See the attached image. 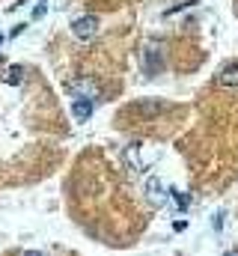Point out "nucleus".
Wrapping results in <instances>:
<instances>
[{
    "label": "nucleus",
    "mask_w": 238,
    "mask_h": 256,
    "mask_svg": "<svg viewBox=\"0 0 238 256\" xmlns=\"http://www.w3.org/2000/svg\"><path fill=\"white\" fill-rule=\"evenodd\" d=\"M72 33H74V39H80V42L96 39V33H98V18H96V15H80V18H74V21H72Z\"/></svg>",
    "instance_id": "nucleus-2"
},
{
    "label": "nucleus",
    "mask_w": 238,
    "mask_h": 256,
    "mask_svg": "<svg viewBox=\"0 0 238 256\" xmlns=\"http://www.w3.org/2000/svg\"><path fill=\"white\" fill-rule=\"evenodd\" d=\"M45 12H48V0H42V3H39V6L33 9V21H39V18H42Z\"/></svg>",
    "instance_id": "nucleus-8"
},
{
    "label": "nucleus",
    "mask_w": 238,
    "mask_h": 256,
    "mask_svg": "<svg viewBox=\"0 0 238 256\" xmlns=\"http://www.w3.org/2000/svg\"><path fill=\"white\" fill-rule=\"evenodd\" d=\"M214 84H218V86H238V60H232V63L224 66V68L218 72Z\"/></svg>",
    "instance_id": "nucleus-6"
},
{
    "label": "nucleus",
    "mask_w": 238,
    "mask_h": 256,
    "mask_svg": "<svg viewBox=\"0 0 238 256\" xmlns=\"http://www.w3.org/2000/svg\"><path fill=\"white\" fill-rule=\"evenodd\" d=\"M68 92H72V96H80V98H92V102H98V86H96L92 80H86V78L72 80V84H68Z\"/></svg>",
    "instance_id": "nucleus-4"
},
{
    "label": "nucleus",
    "mask_w": 238,
    "mask_h": 256,
    "mask_svg": "<svg viewBox=\"0 0 238 256\" xmlns=\"http://www.w3.org/2000/svg\"><path fill=\"white\" fill-rule=\"evenodd\" d=\"M21 256H45V254H42V250H24Z\"/></svg>",
    "instance_id": "nucleus-10"
},
{
    "label": "nucleus",
    "mask_w": 238,
    "mask_h": 256,
    "mask_svg": "<svg viewBox=\"0 0 238 256\" xmlns=\"http://www.w3.org/2000/svg\"><path fill=\"white\" fill-rule=\"evenodd\" d=\"M96 110V102L92 98H80V96H72V120L74 122H86Z\"/></svg>",
    "instance_id": "nucleus-3"
},
{
    "label": "nucleus",
    "mask_w": 238,
    "mask_h": 256,
    "mask_svg": "<svg viewBox=\"0 0 238 256\" xmlns=\"http://www.w3.org/2000/svg\"><path fill=\"white\" fill-rule=\"evenodd\" d=\"M146 200H149V206H164L167 202V194H164V185L152 176V179H146Z\"/></svg>",
    "instance_id": "nucleus-5"
},
{
    "label": "nucleus",
    "mask_w": 238,
    "mask_h": 256,
    "mask_svg": "<svg viewBox=\"0 0 238 256\" xmlns=\"http://www.w3.org/2000/svg\"><path fill=\"white\" fill-rule=\"evenodd\" d=\"M173 200H176V206H178V208H188V196H184V194L173 191Z\"/></svg>",
    "instance_id": "nucleus-9"
},
{
    "label": "nucleus",
    "mask_w": 238,
    "mask_h": 256,
    "mask_svg": "<svg viewBox=\"0 0 238 256\" xmlns=\"http://www.w3.org/2000/svg\"><path fill=\"white\" fill-rule=\"evenodd\" d=\"M0 45H3V33H0Z\"/></svg>",
    "instance_id": "nucleus-12"
},
{
    "label": "nucleus",
    "mask_w": 238,
    "mask_h": 256,
    "mask_svg": "<svg viewBox=\"0 0 238 256\" xmlns=\"http://www.w3.org/2000/svg\"><path fill=\"white\" fill-rule=\"evenodd\" d=\"M226 256H238V250H230V254H226Z\"/></svg>",
    "instance_id": "nucleus-11"
},
{
    "label": "nucleus",
    "mask_w": 238,
    "mask_h": 256,
    "mask_svg": "<svg viewBox=\"0 0 238 256\" xmlns=\"http://www.w3.org/2000/svg\"><path fill=\"white\" fill-rule=\"evenodd\" d=\"M3 80H6V84H12V86H15V84H21V80H24V66H9V68H6V74H3Z\"/></svg>",
    "instance_id": "nucleus-7"
},
{
    "label": "nucleus",
    "mask_w": 238,
    "mask_h": 256,
    "mask_svg": "<svg viewBox=\"0 0 238 256\" xmlns=\"http://www.w3.org/2000/svg\"><path fill=\"white\" fill-rule=\"evenodd\" d=\"M161 68H164V51L158 42H149L143 48V72H146V78H158Z\"/></svg>",
    "instance_id": "nucleus-1"
}]
</instances>
